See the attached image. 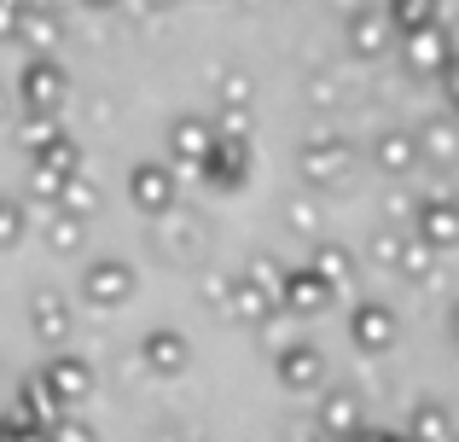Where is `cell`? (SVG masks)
<instances>
[{"mask_svg":"<svg viewBox=\"0 0 459 442\" xmlns=\"http://www.w3.org/2000/svg\"><path fill=\"white\" fill-rule=\"evenodd\" d=\"M140 361H146L152 378H180V373L192 367V343L180 338L175 326H157V332H146V338H140Z\"/></svg>","mask_w":459,"mask_h":442,"instance_id":"cell-1","label":"cell"},{"mask_svg":"<svg viewBox=\"0 0 459 442\" xmlns=\"http://www.w3.org/2000/svg\"><path fill=\"white\" fill-rule=\"evenodd\" d=\"M65 408H70V402L58 396L47 378H30V385L18 390V413H12V425H23V431H47V425L65 420Z\"/></svg>","mask_w":459,"mask_h":442,"instance_id":"cell-2","label":"cell"},{"mask_svg":"<svg viewBox=\"0 0 459 442\" xmlns=\"http://www.w3.org/2000/svg\"><path fill=\"white\" fill-rule=\"evenodd\" d=\"M273 373H280V385L291 390V396H314V390L325 385V355L308 350V343H291V350L273 361Z\"/></svg>","mask_w":459,"mask_h":442,"instance_id":"cell-3","label":"cell"},{"mask_svg":"<svg viewBox=\"0 0 459 442\" xmlns=\"http://www.w3.org/2000/svg\"><path fill=\"white\" fill-rule=\"evenodd\" d=\"M314 425H320L332 442H343V437H355L360 425H367V413H360V396L355 390H332V396L314 408Z\"/></svg>","mask_w":459,"mask_h":442,"instance_id":"cell-4","label":"cell"},{"mask_svg":"<svg viewBox=\"0 0 459 442\" xmlns=\"http://www.w3.org/2000/svg\"><path fill=\"white\" fill-rule=\"evenodd\" d=\"M349 338H355L367 355H384V350L395 343V315H390L384 303H360L355 320H349Z\"/></svg>","mask_w":459,"mask_h":442,"instance_id":"cell-5","label":"cell"},{"mask_svg":"<svg viewBox=\"0 0 459 442\" xmlns=\"http://www.w3.org/2000/svg\"><path fill=\"white\" fill-rule=\"evenodd\" d=\"M30 326H35V338H41V343H65L70 338V308H65V297H58V291H35L30 297Z\"/></svg>","mask_w":459,"mask_h":442,"instance_id":"cell-6","label":"cell"},{"mask_svg":"<svg viewBox=\"0 0 459 442\" xmlns=\"http://www.w3.org/2000/svg\"><path fill=\"white\" fill-rule=\"evenodd\" d=\"M128 291H134V273H128L123 262H100V268H88V303L93 308H117Z\"/></svg>","mask_w":459,"mask_h":442,"instance_id":"cell-7","label":"cell"},{"mask_svg":"<svg viewBox=\"0 0 459 442\" xmlns=\"http://www.w3.org/2000/svg\"><path fill=\"white\" fill-rule=\"evenodd\" d=\"M47 385L58 390L65 402H82L93 390V361H82V355H58V361H47Z\"/></svg>","mask_w":459,"mask_h":442,"instance_id":"cell-8","label":"cell"},{"mask_svg":"<svg viewBox=\"0 0 459 442\" xmlns=\"http://www.w3.org/2000/svg\"><path fill=\"white\" fill-rule=\"evenodd\" d=\"M325 297H332V285L320 280V273H297V280H285V315L308 320L325 308Z\"/></svg>","mask_w":459,"mask_h":442,"instance_id":"cell-9","label":"cell"},{"mask_svg":"<svg viewBox=\"0 0 459 442\" xmlns=\"http://www.w3.org/2000/svg\"><path fill=\"white\" fill-rule=\"evenodd\" d=\"M407 442H448V402L425 396L407 413Z\"/></svg>","mask_w":459,"mask_h":442,"instance_id":"cell-10","label":"cell"},{"mask_svg":"<svg viewBox=\"0 0 459 442\" xmlns=\"http://www.w3.org/2000/svg\"><path fill=\"white\" fill-rule=\"evenodd\" d=\"M314 273H320L325 285H343L349 280V250H337V245L320 250V256H314Z\"/></svg>","mask_w":459,"mask_h":442,"instance_id":"cell-11","label":"cell"},{"mask_svg":"<svg viewBox=\"0 0 459 442\" xmlns=\"http://www.w3.org/2000/svg\"><path fill=\"white\" fill-rule=\"evenodd\" d=\"M41 437H47V442H100V437H93V425L70 420V413H65V420H58V425H47Z\"/></svg>","mask_w":459,"mask_h":442,"instance_id":"cell-12","label":"cell"},{"mask_svg":"<svg viewBox=\"0 0 459 442\" xmlns=\"http://www.w3.org/2000/svg\"><path fill=\"white\" fill-rule=\"evenodd\" d=\"M163 193H169V186H163V175H157V169H140V198H146L152 210L163 204Z\"/></svg>","mask_w":459,"mask_h":442,"instance_id":"cell-13","label":"cell"},{"mask_svg":"<svg viewBox=\"0 0 459 442\" xmlns=\"http://www.w3.org/2000/svg\"><path fill=\"white\" fill-rule=\"evenodd\" d=\"M12 238H18V210L0 204V245H12Z\"/></svg>","mask_w":459,"mask_h":442,"instance_id":"cell-14","label":"cell"},{"mask_svg":"<svg viewBox=\"0 0 459 442\" xmlns=\"http://www.w3.org/2000/svg\"><path fill=\"white\" fill-rule=\"evenodd\" d=\"M430 238H448V210H430Z\"/></svg>","mask_w":459,"mask_h":442,"instance_id":"cell-15","label":"cell"},{"mask_svg":"<svg viewBox=\"0 0 459 442\" xmlns=\"http://www.w3.org/2000/svg\"><path fill=\"white\" fill-rule=\"evenodd\" d=\"M53 245L58 250H76V227H53Z\"/></svg>","mask_w":459,"mask_h":442,"instance_id":"cell-16","label":"cell"},{"mask_svg":"<svg viewBox=\"0 0 459 442\" xmlns=\"http://www.w3.org/2000/svg\"><path fill=\"white\" fill-rule=\"evenodd\" d=\"M157 442H186V437H175V431H163V437H157Z\"/></svg>","mask_w":459,"mask_h":442,"instance_id":"cell-17","label":"cell"}]
</instances>
